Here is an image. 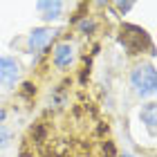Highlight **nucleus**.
I'll use <instances>...</instances> for the list:
<instances>
[{
  "label": "nucleus",
  "mask_w": 157,
  "mask_h": 157,
  "mask_svg": "<svg viewBox=\"0 0 157 157\" xmlns=\"http://www.w3.org/2000/svg\"><path fill=\"white\" fill-rule=\"evenodd\" d=\"M130 83H132V88L135 92H137L139 97H151L155 94V67L153 65H139V67H135L132 70V74H130Z\"/></svg>",
  "instance_id": "f257e3e1"
},
{
  "label": "nucleus",
  "mask_w": 157,
  "mask_h": 157,
  "mask_svg": "<svg viewBox=\"0 0 157 157\" xmlns=\"http://www.w3.org/2000/svg\"><path fill=\"white\" fill-rule=\"evenodd\" d=\"M124 157H132V155H128V153H124Z\"/></svg>",
  "instance_id": "f8f14e48"
},
{
  "label": "nucleus",
  "mask_w": 157,
  "mask_h": 157,
  "mask_svg": "<svg viewBox=\"0 0 157 157\" xmlns=\"http://www.w3.org/2000/svg\"><path fill=\"white\" fill-rule=\"evenodd\" d=\"M94 29V23H92V20H83L81 23V32H92Z\"/></svg>",
  "instance_id": "1a4fd4ad"
},
{
  "label": "nucleus",
  "mask_w": 157,
  "mask_h": 157,
  "mask_svg": "<svg viewBox=\"0 0 157 157\" xmlns=\"http://www.w3.org/2000/svg\"><path fill=\"white\" fill-rule=\"evenodd\" d=\"M117 7H119L121 11H128V9H130V7H132V2H119Z\"/></svg>",
  "instance_id": "9d476101"
},
{
  "label": "nucleus",
  "mask_w": 157,
  "mask_h": 157,
  "mask_svg": "<svg viewBox=\"0 0 157 157\" xmlns=\"http://www.w3.org/2000/svg\"><path fill=\"white\" fill-rule=\"evenodd\" d=\"M54 36H56V32L45 29V27H40V29H34V32L29 34V38H27V47H29V52L40 54V52H45V49H47V45L52 43Z\"/></svg>",
  "instance_id": "20e7f679"
},
{
  "label": "nucleus",
  "mask_w": 157,
  "mask_h": 157,
  "mask_svg": "<svg viewBox=\"0 0 157 157\" xmlns=\"http://www.w3.org/2000/svg\"><path fill=\"white\" fill-rule=\"evenodd\" d=\"M121 43L126 45L128 54H139L146 45L151 47V40H148L146 32L139 29V27H132V25H126L121 29Z\"/></svg>",
  "instance_id": "f03ea898"
},
{
  "label": "nucleus",
  "mask_w": 157,
  "mask_h": 157,
  "mask_svg": "<svg viewBox=\"0 0 157 157\" xmlns=\"http://www.w3.org/2000/svg\"><path fill=\"white\" fill-rule=\"evenodd\" d=\"M141 121L146 124V128L151 130V135L155 132V103H146L144 108H141Z\"/></svg>",
  "instance_id": "0eeeda50"
},
{
  "label": "nucleus",
  "mask_w": 157,
  "mask_h": 157,
  "mask_svg": "<svg viewBox=\"0 0 157 157\" xmlns=\"http://www.w3.org/2000/svg\"><path fill=\"white\" fill-rule=\"evenodd\" d=\"M11 141V132H9V128H5V126H0V151L7 146Z\"/></svg>",
  "instance_id": "6e6552de"
},
{
  "label": "nucleus",
  "mask_w": 157,
  "mask_h": 157,
  "mask_svg": "<svg viewBox=\"0 0 157 157\" xmlns=\"http://www.w3.org/2000/svg\"><path fill=\"white\" fill-rule=\"evenodd\" d=\"M20 76V65L11 56H0V85L5 88H13Z\"/></svg>",
  "instance_id": "7ed1b4c3"
},
{
  "label": "nucleus",
  "mask_w": 157,
  "mask_h": 157,
  "mask_svg": "<svg viewBox=\"0 0 157 157\" xmlns=\"http://www.w3.org/2000/svg\"><path fill=\"white\" fill-rule=\"evenodd\" d=\"M36 9L40 11V16L45 20H56L63 11V2H59V0H54V2L52 0H49V2H38Z\"/></svg>",
  "instance_id": "423d86ee"
},
{
  "label": "nucleus",
  "mask_w": 157,
  "mask_h": 157,
  "mask_svg": "<svg viewBox=\"0 0 157 157\" xmlns=\"http://www.w3.org/2000/svg\"><path fill=\"white\" fill-rule=\"evenodd\" d=\"M72 59H74V49H72L70 43H59L54 47V65L56 67H61V70L67 67L72 63Z\"/></svg>",
  "instance_id": "39448f33"
},
{
  "label": "nucleus",
  "mask_w": 157,
  "mask_h": 157,
  "mask_svg": "<svg viewBox=\"0 0 157 157\" xmlns=\"http://www.w3.org/2000/svg\"><path fill=\"white\" fill-rule=\"evenodd\" d=\"M5 119V110H0V121H2Z\"/></svg>",
  "instance_id": "9b49d317"
}]
</instances>
